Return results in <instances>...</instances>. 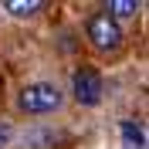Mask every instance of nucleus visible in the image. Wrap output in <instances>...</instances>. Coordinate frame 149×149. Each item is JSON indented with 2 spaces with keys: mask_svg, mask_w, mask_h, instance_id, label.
I'll use <instances>...</instances> for the list:
<instances>
[{
  "mask_svg": "<svg viewBox=\"0 0 149 149\" xmlns=\"http://www.w3.org/2000/svg\"><path fill=\"white\" fill-rule=\"evenodd\" d=\"M65 105V92L54 81H31L17 92V109L24 115H51Z\"/></svg>",
  "mask_w": 149,
  "mask_h": 149,
  "instance_id": "1",
  "label": "nucleus"
},
{
  "mask_svg": "<svg viewBox=\"0 0 149 149\" xmlns=\"http://www.w3.org/2000/svg\"><path fill=\"white\" fill-rule=\"evenodd\" d=\"M85 34H88L92 47H98V51H115V47L122 44V27H119V20H112L105 10H98V14L88 17Z\"/></svg>",
  "mask_w": 149,
  "mask_h": 149,
  "instance_id": "2",
  "label": "nucleus"
},
{
  "mask_svg": "<svg viewBox=\"0 0 149 149\" xmlns=\"http://www.w3.org/2000/svg\"><path fill=\"white\" fill-rule=\"evenodd\" d=\"M71 95L78 105H98L105 95V78L98 68H78L71 74Z\"/></svg>",
  "mask_w": 149,
  "mask_h": 149,
  "instance_id": "3",
  "label": "nucleus"
},
{
  "mask_svg": "<svg viewBox=\"0 0 149 149\" xmlns=\"http://www.w3.org/2000/svg\"><path fill=\"white\" fill-rule=\"evenodd\" d=\"M119 132H122V146H125V149H142V146H146V132H142V125H136L132 119L122 122Z\"/></svg>",
  "mask_w": 149,
  "mask_h": 149,
  "instance_id": "4",
  "label": "nucleus"
},
{
  "mask_svg": "<svg viewBox=\"0 0 149 149\" xmlns=\"http://www.w3.org/2000/svg\"><path fill=\"white\" fill-rule=\"evenodd\" d=\"M105 14H109L112 20H119V17H136L142 10V3H132V0H112V3H105Z\"/></svg>",
  "mask_w": 149,
  "mask_h": 149,
  "instance_id": "5",
  "label": "nucleus"
},
{
  "mask_svg": "<svg viewBox=\"0 0 149 149\" xmlns=\"http://www.w3.org/2000/svg\"><path fill=\"white\" fill-rule=\"evenodd\" d=\"M3 10L7 14H14V17H31V14H37V10H44V0H7L3 3Z\"/></svg>",
  "mask_w": 149,
  "mask_h": 149,
  "instance_id": "6",
  "label": "nucleus"
},
{
  "mask_svg": "<svg viewBox=\"0 0 149 149\" xmlns=\"http://www.w3.org/2000/svg\"><path fill=\"white\" fill-rule=\"evenodd\" d=\"M10 139H14V125L10 122H0V149L10 146Z\"/></svg>",
  "mask_w": 149,
  "mask_h": 149,
  "instance_id": "7",
  "label": "nucleus"
}]
</instances>
